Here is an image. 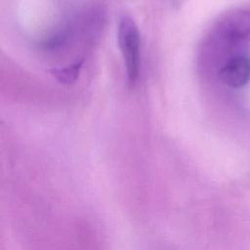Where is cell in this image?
Segmentation results:
<instances>
[{
  "label": "cell",
  "instance_id": "1",
  "mask_svg": "<svg viewBox=\"0 0 250 250\" xmlns=\"http://www.w3.org/2000/svg\"><path fill=\"white\" fill-rule=\"evenodd\" d=\"M117 39L124 61L128 83L134 87L138 81L141 66V38L135 21L129 16L120 18L117 27Z\"/></svg>",
  "mask_w": 250,
  "mask_h": 250
},
{
  "label": "cell",
  "instance_id": "2",
  "mask_svg": "<svg viewBox=\"0 0 250 250\" xmlns=\"http://www.w3.org/2000/svg\"><path fill=\"white\" fill-rule=\"evenodd\" d=\"M220 79L228 86L239 88L250 80V59L239 56L229 61L220 70Z\"/></svg>",
  "mask_w": 250,
  "mask_h": 250
},
{
  "label": "cell",
  "instance_id": "3",
  "mask_svg": "<svg viewBox=\"0 0 250 250\" xmlns=\"http://www.w3.org/2000/svg\"><path fill=\"white\" fill-rule=\"evenodd\" d=\"M228 27L231 36H245L250 31V12L236 14L230 20Z\"/></svg>",
  "mask_w": 250,
  "mask_h": 250
},
{
  "label": "cell",
  "instance_id": "4",
  "mask_svg": "<svg viewBox=\"0 0 250 250\" xmlns=\"http://www.w3.org/2000/svg\"><path fill=\"white\" fill-rule=\"evenodd\" d=\"M81 65H82V62H76L68 66L57 68L53 70V73L61 83L70 84L73 81H75L76 78L78 77L79 71L81 69Z\"/></svg>",
  "mask_w": 250,
  "mask_h": 250
}]
</instances>
